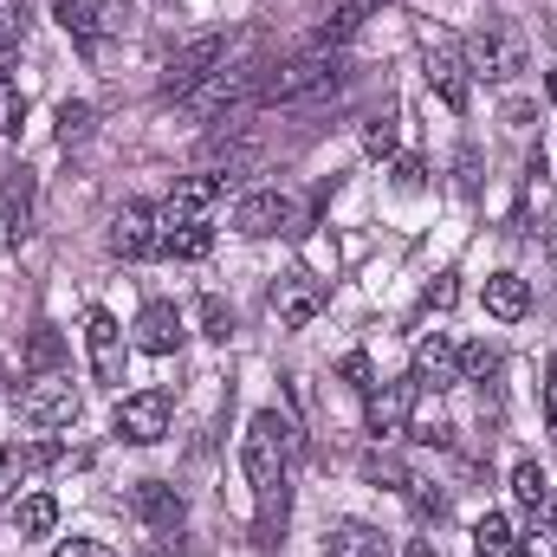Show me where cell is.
<instances>
[{"label": "cell", "instance_id": "obj_12", "mask_svg": "<svg viewBox=\"0 0 557 557\" xmlns=\"http://www.w3.org/2000/svg\"><path fill=\"white\" fill-rule=\"evenodd\" d=\"M409 409H416V376H403V383H389V389H370V396H363V428H370L376 441H403Z\"/></svg>", "mask_w": 557, "mask_h": 557}, {"label": "cell", "instance_id": "obj_37", "mask_svg": "<svg viewBox=\"0 0 557 557\" xmlns=\"http://www.w3.org/2000/svg\"><path fill=\"white\" fill-rule=\"evenodd\" d=\"M454 305V273H441L428 292H421V311H447Z\"/></svg>", "mask_w": 557, "mask_h": 557}, {"label": "cell", "instance_id": "obj_4", "mask_svg": "<svg viewBox=\"0 0 557 557\" xmlns=\"http://www.w3.org/2000/svg\"><path fill=\"white\" fill-rule=\"evenodd\" d=\"M227 59V39L221 33H195L188 46H175L169 52V72H162V98H195L208 78H214V65Z\"/></svg>", "mask_w": 557, "mask_h": 557}, {"label": "cell", "instance_id": "obj_19", "mask_svg": "<svg viewBox=\"0 0 557 557\" xmlns=\"http://www.w3.org/2000/svg\"><path fill=\"white\" fill-rule=\"evenodd\" d=\"M59 460H65V447H52V441H13V447H0V499H7L20 480L59 467Z\"/></svg>", "mask_w": 557, "mask_h": 557}, {"label": "cell", "instance_id": "obj_41", "mask_svg": "<svg viewBox=\"0 0 557 557\" xmlns=\"http://www.w3.org/2000/svg\"><path fill=\"white\" fill-rule=\"evenodd\" d=\"M460 195H480V156L460 149Z\"/></svg>", "mask_w": 557, "mask_h": 557}, {"label": "cell", "instance_id": "obj_21", "mask_svg": "<svg viewBox=\"0 0 557 557\" xmlns=\"http://www.w3.org/2000/svg\"><path fill=\"white\" fill-rule=\"evenodd\" d=\"M383 0H324V26H318V52H331V46H344L370 13H376Z\"/></svg>", "mask_w": 557, "mask_h": 557}, {"label": "cell", "instance_id": "obj_45", "mask_svg": "<svg viewBox=\"0 0 557 557\" xmlns=\"http://www.w3.org/2000/svg\"><path fill=\"white\" fill-rule=\"evenodd\" d=\"M545 253H552V267H557V227H552V240H545Z\"/></svg>", "mask_w": 557, "mask_h": 557}, {"label": "cell", "instance_id": "obj_10", "mask_svg": "<svg viewBox=\"0 0 557 557\" xmlns=\"http://www.w3.org/2000/svg\"><path fill=\"white\" fill-rule=\"evenodd\" d=\"M221 188H227V175H214V169H201V175H188V182H175V195L156 208V221L162 227H188V221H201L214 201H221Z\"/></svg>", "mask_w": 557, "mask_h": 557}, {"label": "cell", "instance_id": "obj_6", "mask_svg": "<svg viewBox=\"0 0 557 557\" xmlns=\"http://www.w3.org/2000/svg\"><path fill=\"white\" fill-rule=\"evenodd\" d=\"M260 85H267L260 65H247V72H214V78L188 98V111H195V117H234V111L260 104Z\"/></svg>", "mask_w": 557, "mask_h": 557}, {"label": "cell", "instance_id": "obj_35", "mask_svg": "<svg viewBox=\"0 0 557 557\" xmlns=\"http://www.w3.org/2000/svg\"><path fill=\"white\" fill-rule=\"evenodd\" d=\"M337 376H344L357 396H370V389H376V370H370V357H363V350H350V357L337 363Z\"/></svg>", "mask_w": 557, "mask_h": 557}, {"label": "cell", "instance_id": "obj_3", "mask_svg": "<svg viewBox=\"0 0 557 557\" xmlns=\"http://www.w3.org/2000/svg\"><path fill=\"white\" fill-rule=\"evenodd\" d=\"M337 78H344V65H337L331 52H305V59H292V65L267 72V85H260V104H305L311 91H331Z\"/></svg>", "mask_w": 557, "mask_h": 557}, {"label": "cell", "instance_id": "obj_18", "mask_svg": "<svg viewBox=\"0 0 557 557\" xmlns=\"http://www.w3.org/2000/svg\"><path fill=\"white\" fill-rule=\"evenodd\" d=\"M428 85H434V98H441L454 117L473 104V85H467V59H460L454 46H434V52H428Z\"/></svg>", "mask_w": 557, "mask_h": 557}, {"label": "cell", "instance_id": "obj_40", "mask_svg": "<svg viewBox=\"0 0 557 557\" xmlns=\"http://www.w3.org/2000/svg\"><path fill=\"white\" fill-rule=\"evenodd\" d=\"M52 557H111V545H98V539H65Z\"/></svg>", "mask_w": 557, "mask_h": 557}, {"label": "cell", "instance_id": "obj_2", "mask_svg": "<svg viewBox=\"0 0 557 557\" xmlns=\"http://www.w3.org/2000/svg\"><path fill=\"white\" fill-rule=\"evenodd\" d=\"M467 72H480V78H493V85H512L519 72H525V39L512 33V26H499V20H486L480 33H467Z\"/></svg>", "mask_w": 557, "mask_h": 557}, {"label": "cell", "instance_id": "obj_33", "mask_svg": "<svg viewBox=\"0 0 557 557\" xmlns=\"http://www.w3.org/2000/svg\"><path fill=\"white\" fill-rule=\"evenodd\" d=\"M389 182H396L403 195H421V188H428V162H421V156H396V162H389Z\"/></svg>", "mask_w": 557, "mask_h": 557}, {"label": "cell", "instance_id": "obj_39", "mask_svg": "<svg viewBox=\"0 0 557 557\" xmlns=\"http://www.w3.org/2000/svg\"><path fill=\"white\" fill-rule=\"evenodd\" d=\"M545 428H552V441H557V357L545 363Z\"/></svg>", "mask_w": 557, "mask_h": 557}, {"label": "cell", "instance_id": "obj_27", "mask_svg": "<svg viewBox=\"0 0 557 557\" xmlns=\"http://www.w3.org/2000/svg\"><path fill=\"white\" fill-rule=\"evenodd\" d=\"M124 26H131V0H98L91 7V46L98 39H117Z\"/></svg>", "mask_w": 557, "mask_h": 557}, {"label": "cell", "instance_id": "obj_13", "mask_svg": "<svg viewBox=\"0 0 557 557\" xmlns=\"http://www.w3.org/2000/svg\"><path fill=\"white\" fill-rule=\"evenodd\" d=\"M324 298H331V292H324V278H311V273H285V278L273 285V318L285 324V331H305V324H311V318L324 311Z\"/></svg>", "mask_w": 557, "mask_h": 557}, {"label": "cell", "instance_id": "obj_28", "mask_svg": "<svg viewBox=\"0 0 557 557\" xmlns=\"http://www.w3.org/2000/svg\"><path fill=\"white\" fill-rule=\"evenodd\" d=\"M363 545H370V525H357V519H344V525L324 532V557H357Z\"/></svg>", "mask_w": 557, "mask_h": 557}, {"label": "cell", "instance_id": "obj_24", "mask_svg": "<svg viewBox=\"0 0 557 557\" xmlns=\"http://www.w3.org/2000/svg\"><path fill=\"white\" fill-rule=\"evenodd\" d=\"M473 557H519V532H512L506 512L473 519Z\"/></svg>", "mask_w": 557, "mask_h": 557}, {"label": "cell", "instance_id": "obj_5", "mask_svg": "<svg viewBox=\"0 0 557 557\" xmlns=\"http://www.w3.org/2000/svg\"><path fill=\"white\" fill-rule=\"evenodd\" d=\"M234 234H247V240H292V234H305V208L292 201V195H278V188H260V195H247L240 208H234Z\"/></svg>", "mask_w": 557, "mask_h": 557}, {"label": "cell", "instance_id": "obj_44", "mask_svg": "<svg viewBox=\"0 0 557 557\" xmlns=\"http://www.w3.org/2000/svg\"><path fill=\"white\" fill-rule=\"evenodd\" d=\"M545 98H552V104H557V72H552V78H545Z\"/></svg>", "mask_w": 557, "mask_h": 557}, {"label": "cell", "instance_id": "obj_42", "mask_svg": "<svg viewBox=\"0 0 557 557\" xmlns=\"http://www.w3.org/2000/svg\"><path fill=\"white\" fill-rule=\"evenodd\" d=\"M403 557H434V539H409V552Z\"/></svg>", "mask_w": 557, "mask_h": 557}, {"label": "cell", "instance_id": "obj_25", "mask_svg": "<svg viewBox=\"0 0 557 557\" xmlns=\"http://www.w3.org/2000/svg\"><path fill=\"white\" fill-rule=\"evenodd\" d=\"M512 499H519V506L539 519V512L552 506V473H545L539 460H519V467H512Z\"/></svg>", "mask_w": 557, "mask_h": 557}, {"label": "cell", "instance_id": "obj_17", "mask_svg": "<svg viewBox=\"0 0 557 557\" xmlns=\"http://www.w3.org/2000/svg\"><path fill=\"white\" fill-rule=\"evenodd\" d=\"M131 512H137L149 532H175V525L188 519V506H182V486H169V480H137V493H131Z\"/></svg>", "mask_w": 557, "mask_h": 557}, {"label": "cell", "instance_id": "obj_8", "mask_svg": "<svg viewBox=\"0 0 557 557\" xmlns=\"http://www.w3.org/2000/svg\"><path fill=\"white\" fill-rule=\"evenodd\" d=\"M169 421H175V396L169 389H143V396H124L117 403V434L131 447H156L169 434Z\"/></svg>", "mask_w": 557, "mask_h": 557}, {"label": "cell", "instance_id": "obj_11", "mask_svg": "<svg viewBox=\"0 0 557 557\" xmlns=\"http://www.w3.org/2000/svg\"><path fill=\"white\" fill-rule=\"evenodd\" d=\"M33 208H39V175H33L26 162H7V169H0V214H7L13 247L33 234Z\"/></svg>", "mask_w": 557, "mask_h": 557}, {"label": "cell", "instance_id": "obj_26", "mask_svg": "<svg viewBox=\"0 0 557 557\" xmlns=\"http://www.w3.org/2000/svg\"><path fill=\"white\" fill-rule=\"evenodd\" d=\"M13 525H20V539H52V525H59V499H52V493H26V499L13 506Z\"/></svg>", "mask_w": 557, "mask_h": 557}, {"label": "cell", "instance_id": "obj_43", "mask_svg": "<svg viewBox=\"0 0 557 557\" xmlns=\"http://www.w3.org/2000/svg\"><path fill=\"white\" fill-rule=\"evenodd\" d=\"M357 557H389V552H383V545H376V539H370V545H363V552H357Z\"/></svg>", "mask_w": 557, "mask_h": 557}, {"label": "cell", "instance_id": "obj_31", "mask_svg": "<svg viewBox=\"0 0 557 557\" xmlns=\"http://www.w3.org/2000/svg\"><path fill=\"white\" fill-rule=\"evenodd\" d=\"M91 124H98V117H91V104H59V143H65V149L91 137Z\"/></svg>", "mask_w": 557, "mask_h": 557}, {"label": "cell", "instance_id": "obj_16", "mask_svg": "<svg viewBox=\"0 0 557 557\" xmlns=\"http://www.w3.org/2000/svg\"><path fill=\"white\" fill-rule=\"evenodd\" d=\"M156 208L149 201H124L117 208V221H111V253L117 260H143V253H156Z\"/></svg>", "mask_w": 557, "mask_h": 557}, {"label": "cell", "instance_id": "obj_36", "mask_svg": "<svg viewBox=\"0 0 557 557\" xmlns=\"http://www.w3.org/2000/svg\"><path fill=\"white\" fill-rule=\"evenodd\" d=\"M20 124H26V98H20V91L0 78V137H13Z\"/></svg>", "mask_w": 557, "mask_h": 557}, {"label": "cell", "instance_id": "obj_30", "mask_svg": "<svg viewBox=\"0 0 557 557\" xmlns=\"http://www.w3.org/2000/svg\"><path fill=\"white\" fill-rule=\"evenodd\" d=\"M403 493H409V506H416L421 519H447V493H441L434 480H416V473H409V486H403Z\"/></svg>", "mask_w": 557, "mask_h": 557}, {"label": "cell", "instance_id": "obj_1", "mask_svg": "<svg viewBox=\"0 0 557 557\" xmlns=\"http://www.w3.org/2000/svg\"><path fill=\"white\" fill-rule=\"evenodd\" d=\"M292 460H298V428L278 416V409H260L247 421V441H240V467H247V486L260 499V519H253V539L273 552L285 539V506H292Z\"/></svg>", "mask_w": 557, "mask_h": 557}, {"label": "cell", "instance_id": "obj_9", "mask_svg": "<svg viewBox=\"0 0 557 557\" xmlns=\"http://www.w3.org/2000/svg\"><path fill=\"white\" fill-rule=\"evenodd\" d=\"M182 337H188V324H182V311L169 298H149L137 311V324H131V344H137L143 357H175Z\"/></svg>", "mask_w": 557, "mask_h": 557}, {"label": "cell", "instance_id": "obj_7", "mask_svg": "<svg viewBox=\"0 0 557 557\" xmlns=\"http://www.w3.org/2000/svg\"><path fill=\"white\" fill-rule=\"evenodd\" d=\"M13 409H20L26 428H72V421H78V389H72L65 376H33Z\"/></svg>", "mask_w": 557, "mask_h": 557}, {"label": "cell", "instance_id": "obj_22", "mask_svg": "<svg viewBox=\"0 0 557 557\" xmlns=\"http://www.w3.org/2000/svg\"><path fill=\"white\" fill-rule=\"evenodd\" d=\"M156 253H162V260H208V253H214V227H208V221L156 227Z\"/></svg>", "mask_w": 557, "mask_h": 557}, {"label": "cell", "instance_id": "obj_38", "mask_svg": "<svg viewBox=\"0 0 557 557\" xmlns=\"http://www.w3.org/2000/svg\"><path fill=\"white\" fill-rule=\"evenodd\" d=\"M519 552L525 557H557V525H539L532 539H519Z\"/></svg>", "mask_w": 557, "mask_h": 557}, {"label": "cell", "instance_id": "obj_32", "mask_svg": "<svg viewBox=\"0 0 557 557\" xmlns=\"http://www.w3.org/2000/svg\"><path fill=\"white\" fill-rule=\"evenodd\" d=\"M493 370H499L493 344H467V350H460V383H486Z\"/></svg>", "mask_w": 557, "mask_h": 557}, {"label": "cell", "instance_id": "obj_14", "mask_svg": "<svg viewBox=\"0 0 557 557\" xmlns=\"http://www.w3.org/2000/svg\"><path fill=\"white\" fill-rule=\"evenodd\" d=\"M85 350L98 383H124V324L111 311H85Z\"/></svg>", "mask_w": 557, "mask_h": 557}, {"label": "cell", "instance_id": "obj_29", "mask_svg": "<svg viewBox=\"0 0 557 557\" xmlns=\"http://www.w3.org/2000/svg\"><path fill=\"white\" fill-rule=\"evenodd\" d=\"M195 318H201V331H208L214 344H227V337H234V305H221L214 292H208V298L195 305Z\"/></svg>", "mask_w": 557, "mask_h": 557}, {"label": "cell", "instance_id": "obj_34", "mask_svg": "<svg viewBox=\"0 0 557 557\" xmlns=\"http://www.w3.org/2000/svg\"><path fill=\"white\" fill-rule=\"evenodd\" d=\"M363 149H370V156H389V149H396V111H383V117L363 124Z\"/></svg>", "mask_w": 557, "mask_h": 557}, {"label": "cell", "instance_id": "obj_15", "mask_svg": "<svg viewBox=\"0 0 557 557\" xmlns=\"http://www.w3.org/2000/svg\"><path fill=\"white\" fill-rule=\"evenodd\" d=\"M409 376H416V389H434V396L460 383V350H454L447 331H428V337H421L416 344V370H409Z\"/></svg>", "mask_w": 557, "mask_h": 557}, {"label": "cell", "instance_id": "obj_23", "mask_svg": "<svg viewBox=\"0 0 557 557\" xmlns=\"http://www.w3.org/2000/svg\"><path fill=\"white\" fill-rule=\"evenodd\" d=\"M486 311H493L499 324H519V318L532 311V285L519 273H493L486 278Z\"/></svg>", "mask_w": 557, "mask_h": 557}, {"label": "cell", "instance_id": "obj_20", "mask_svg": "<svg viewBox=\"0 0 557 557\" xmlns=\"http://www.w3.org/2000/svg\"><path fill=\"white\" fill-rule=\"evenodd\" d=\"M65 357H72V344H65L59 324H33L26 344H20V370H26V376H59Z\"/></svg>", "mask_w": 557, "mask_h": 557}]
</instances>
